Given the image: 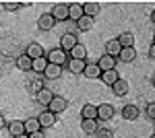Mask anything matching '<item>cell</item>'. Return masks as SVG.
<instances>
[{"label": "cell", "mask_w": 155, "mask_h": 138, "mask_svg": "<svg viewBox=\"0 0 155 138\" xmlns=\"http://www.w3.org/2000/svg\"><path fill=\"white\" fill-rule=\"evenodd\" d=\"M46 60H48V64L64 66V62H68V54H66V52H62L60 47H54V50H50V52H48Z\"/></svg>", "instance_id": "6da1fadb"}, {"label": "cell", "mask_w": 155, "mask_h": 138, "mask_svg": "<svg viewBox=\"0 0 155 138\" xmlns=\"http://www.w3.org/2000/svg\"><path fill=\"white\" fill-rule=\"evenodd\" d=\"M50 14H52V19H54V21H60V23H62V21H66V19H68V4H64V2L54 4Z\"/></svg>", "instance_id": "7a4b0ae2"}, {"label": "cell", "mask_w": 155, "mask_h": 138, "mask_svg": "<svg viewBox=\"0 0 155 138\" xmlns=\"http://www.w3.org/2000/svg\"><path fill=\"white\" fill-rule=\"evenodd\" d=\"M112 117H114V105L112 103L97 105V122H110Z\"/></svg>", "instance_id": "3957f363"}, {"label": "cell", "mask_w": 155, "mask_h": 138, "mask_svg": "<svg viewBox=\"0 0 155 138\" xmlns=\"http://www.w3.org/2000/svg\"><path fill=\"white\" fill-rule=\"evenodd\" d=\"M66 99L64 97H60V95H54V99L48 103V111H52L54 115H58V114H62L64 109H66Z\"/></svg>", "instance_id": "277c9868"}, {"label": "cell", "mask_w": 155, "mask_h": 138, "mask_svg": "<svg viewBox=\"0 0 155 138\" xmlns=\"http://www.w3.org/2000/svg\"><path fill=\"white\" fill-rule=\"evenodd\" d=\"M77 43H79V39H77V35H74V33H64L62 37H60V50L66 52V54H68Z\"/></svg>", "instance_id": "5b68a950"}, {"label": "cell", "mask_w": 155, "mask_h": 138, "mask_svg": "<svg viewBox=\"0 0 155 138\" xmlns=\"http://www.w3.org/2000/svg\"><path fill=\"white\" fill-rule=\"evenodd\" d=\"M122 117H124L126 122H134V120L141 117V109H139L137 105H132V103L124 105V107H122Z\"/></svg>", "instance_id": "8992f818"}, {"label": "cell", "mask_w": 155, "mask_h": 138, "mask_svg": "<svg viewBox=\"0 0 155 138\" xmlns=\"http://www.w3.org/2000/svg\"><path fill=\"white\" fill-rule=\"evenodd\" d=\"M116 62H118L116 58L106 56V54H104V56L99 58V60H97L95 64H97V68L101 70V72H107V70H116Z\"/></svg>", "instance_id": "52a82bcc"}, {"label": "cell", "mask_w": 155, "mask_h": 138, "mask_svg": "<svg viewBox=\"0 0 155 138\" xmlns=\"http://www.w3.org/2000/svg\"><path fill=\"white\" fill-rule=\"evenodd\" d=\"M6 130H8V136H11V138L25 134V126H23L21 120H11V122L6 124Z\"/></svg>", "instance_id": "ba28073f"}, {"label": "cell", "mask_w": 155, "mask_h": 138, "mask_svg": "<svg viewBox=\"0 0 155 138\" xmlns=\"http://www.w3.org/2000/svg\"><path fill=\"white\" fill-rule=\"evenodd\" d=\"M52 99H54V93H52V89H48V87H44L41 91L35 93V101L39 105H46V107H48V103Z\"/></svg>", "instance_id": "9c48e42d"}, {"label": "cell", "mask_w": 155, "mask_h": 138, "mask_svg": "<svg viewBox=\"0 0 155 138\" xmlns=\"http://www.w3.org/2000/svg\"><path fill=\"white\" fill-rule=\"evenodd\" d=\"M54 23H56V21L52 19V14H50V12H44V14L37 19V29H39V31H50V29L54 27Z\"/></svg>", "instance_id": "30bf717a"}, {"label": "cell", "mask_w": 155, "mask_h": 138, "mask_svg": "<svg viewBox=\"0 0 155 138\" xmlns=\"http://www.w3.org/2000/svg\"><path fill=\"white\" fill-rule=\"evenodd\" d=\"M37 122H39V126H41V128H50V126L56 124V115L46 109V111H41V114L37 115Z\"/></svg>", "instance_id": "8fae6325"}, {"label": "cell", "mask_w": 155, "mask_h": 138, "mask_svg": "<svg viewBox=\"0 0 155 138\" xmlns=\"http://www.w3.org/2000/svg\"><path fill=\"white\" fill-rule=\"evenodd\" d=\"M116 41L120 43V47H134V33L132 31H122L116 37Z\"/></svg>", "instance_id": "7c38bea8"}, {"label": "cell", "mask_w": 155, "mask_h": 138, "mask_svg": "<svg viewBox=\"0 0 155 138\" xmlns=\"http://www.w3.org/2000/svg\"><path fill=\"white\" fill-rule=\"evenodd\" d=\"M118 60H122L124 64H132L137 60V50L134 47H122L118 54Z\"/></svg>", "instance_id": "4fadbf2b"}, {"label": "cell", "mask_w": 155, "mask_h": 138, "mask_svg": "<svg viewBox=\"0 0 155 138\" xmlns=\"http://www.w3.org/2000/svg\"><path fill=\"white\" fill-rule=\"evenodd\" d=\"M101 11V4L99 2H83V14L85 17H91V19H95L97 14Z\"/></svg>", "instance_id": "5bb4252c"}, {"label": "cell", "mask_w": 155, "mask_h": 138, "mask_svg": "<svg viewBox=\"0 0 155 138\" xmlns=\"http://www.w3.org/2000/svg\"><path fill=\"white\" fill-rule=\"evenodd\" d=\"M44 76H46L48 81H58L60 76H62V66L48 64V66H46V70H44Z\"/></svg>", "instance_id": "9a60e30c"}, {"label": "cell", "mask_w": 155, "mask_h": 138, "mask_svg": "<svg viewBox=\"0 0 155 138\" xmlns=\"http://www.w3.org/2000/svg\"><path fill=\"white\" fill-rule=\"evenodd\" d=\"M25 54L31 58V60L44 58V47H41V43H37V41H31V43L27 46V52H25Z\"/></svg>", "instance_id": "2e32d148"}, {"label": "cell", "mask_w": 155, "mask_h": 138, "mask_svg": "<svg viewBox=\"0 0 155 138\" xmlns=\"http://www.w3.org/2000/svg\"><path fill=\"white\" fill-rule=\"evenodd\" d=\"M81 130H83L87 136H93L97 130H99V122L97 120H83L81 122Z\"/></svg>", "instance_id": "e0dca14e"}, {"label": "cell", "mask_w": 155, "mask_h": 138, "mask_svg": "<svg viewBox=\"0 0 155 138\" xmlns=\"http://www.w3.org/2000/svg\"><path fill=\"white\" fill-rule=\"evenodd\" d=\"M83 76H85V79H91V81H95V79H99V76H101V70L97 68V64L89 62V64H85Z\"/></svg>", "instance_id": "ac0fdd59"}, {"label": "cell", "mask_w": 155, "mask_h": 138, "mask_svg": "<svg viewBox=\"0 0 155 138\" xmlns=\"http://www.w3.org/2000/svg\"><path fill=\"white\" fill-rule=\"evenodd\" d=\"M68 58H71V60H87V47H85L83 43H77V46L68 52Z\"/></svg>", "instance_id": "d6986e66"}, {"label": "cell", "mask_w": 155, "mask_h": 138, "mask_svg": "<svg viewBox=\"0 0 155 138\" xmlns=\"http://www.w3.org/2000/svg\"><path fill=\"white\" fill-rule=\"evenodd\" d=\"M81 117H83V120H97V105L85 103L83 107H81Z\"/></svg>", "instance_id": "ffe728a7"}, {"label": "cell", "mask_w": 155, "mask_h": 138, "mask_svg": "<svg viewBox=\"0 0 155 138\" xmlns=\"http://www.w3.org/2000/svg\"><path fill=\"white\" fill-rule=\"evenodd\" d=\"M128 89H130V87H128V82L124 81V79H118V81L112 85V91H114L116 97H124V95L128 93Z\"/></svg>", "instance_id": "44dd1931"}, {"label": "cell", "mask_w": 155, "mask_h": 138, "mask_svg": "<svg viewBox=\"0 0 155 138\" xmlns=\"http://www.w3.org/2000/svg\"><path fill=\"white\" fill-rule=\"evenodd\" d=\"M81 17H83V4H81V2H72V4H68V19L79 21Z\"/></svg>", "instance_id": "7402d4cb"}, {"label": "cell", "mask_w": 155, "mask_h": 138, "mask_svg": "<svg viewBox=\"0 0 155 138\" xmlns=\"http://www.w3.org/2000/svg\"><path fill=\"white\" fill-rule=\"evenodd\" d=\"M118 79H120L118 70H107V72H101V76H99V81L104 82V85H107V87H112Z\"/></svg>", "instance_id": "603a6c76"}, {"label": "cell", "mask_w": 155, "mask_h": 138, "mask_svg": "<svg viewBox=\"0 0 155 138\" xmlns=\"http://www.w3.org/2000/svg\"><path fill=\"white\" fill-rule=\"evenodd\" d=\"M25 126V134L29 136V134H33V132H39L41 130V126H39V122H37V117H27L23 122Z\"/></svg>", "instance_id": "cb8c5ba5"}, {"label": "cell", "mask_w": 155, "mask_h": 138, "mask_svg": "<svg viewBox=\"0 0 155 138\" xmlns=\"http://www.w3.org/2000/svg\"><path fill=\"white\" fill-rule=\"evenodd\" d=\"M120 43L116 41V39H110V41H106V56H112L118 60V54H120Z\"/></svg>", "instance_id": "d4e9b609"}, {"label": "cell", "mask_w": 155, "mask_h": 138, "mask_svg": "<svg viewBox=\"0 0 155 138\" xmlns=\"http://www.w3.org/2000/svg\"><path fill=\"white\" fill-rule=\"evenodd\" d=\"M85 60H71L68 58V70H71L72 74H83V70H85Z\"/></svg>", "instance_id": "484cf974"}, {"label": "cell", "mask_w": 155, "mask_h": 138, "mask_svg": "<svg viewBox=\"0 0 155 138\" xmlns=\"http://www.w3.org/2000/svg\"><path fill=\"white\" fill-rule=\"evenodd\" d=\"M93 23H95V19L83 14V17L77 21V27H79V31H91V29H93Z\"/></svg>", "instance_id": "4316f807"}, {"label": "cell", "mask_w": 155, "mask_h": 138, "mask_svg": "<svg viewBox=\"0 0 155 138\" xmlns=\"http://www.w3.org/2000/svg\"><path fill=\"white\" fill-rule=\"evenodd\" d=\"M17 68L23 70V72H29L31 70V58L27 56V54H21V56L17 58Z\"/></svg>", "instance_id": "83f0119b"}, {"label": "cell", "mask_w": 155, "mask_h": 138, "mask_svg": "<svg viewBox=\"0 0 155 138\" xmlns=\"http://www.w3.org/2000/svg\"><path fill=\"white\" fill-rule=\"evenodd\" d=\"M48 66V60L46 58H37V60H31V70L37 72V74H44V70Z\"/></svg>", "instance_id": "f1b7e54d"}, {"label": "cell", "mask_w": 155, "mask_h": 138, "mask_svg": "<svg viewBox=\"0 0 155 138\" xmlns=\"http://www.w3.org/2000/svg\"><path fill=\"white\" fill-rule=\"evenodd\" d=\"M41 89H44V81H41V79H33V81L29 82V93L35 95V93L41 91Z\"/></svg>", "instance_id": "f546056e"}, {"label": "cell", "mask_w": 155, "mask_h": 138, "mask_svg": "<svg viewBox=\"0 0 155 138\" xmlns=\"http://www.w3.org/2000/svg\"><path fill=\"white\" fill-rule=\"evenodd\" d=\"M2 8L8 12H15L19 8H23V2H2Z\"/></svg>", "instance_id": "4dcf8cb0"}, {"label": "cell", "mask_w": 155, "mask_h": 138, "mask_svg": "<svg viewBox=\"0 0 155 138\" xmlns=\"http://www.w3.org/2000/svg\"><path fill=\"white\" fill-rule=\"evenodd\" d=\"M95 138H114V132L110 128H99L95 132Z\"/></svg>", "instance_id": "1f68e13d"}, {"label": "cell", "mask_w": 155, "mask_h": 138, "mask_svg": "<svg viewBox=\"0 0 155 138\" xmlns=\"http://www.w3.org/2000/svg\"><path fill=\"white\" fill-rule=\"evenodd\" d=\"M145 114H147V117H149V120H155V103H147Z\"/></svg>", "instance_id": "d6a6232c"}, {"label": "cell", "mask_w": 155, "mask_h": 138, "mask_svg": "<svg viewBox=\"0 0 155 138\" xmlns=\"http://www.w3.org/2000/svg\"><path fill=\"white\" fill-rule=\"evenodd\" d=\"M29 138H46V134H44V130H39V132H33V134H29Z\"/></svg>", "instance_id": "836d02e7"}, {"label": "cell", "mask_w": 155, "mask_h": 138, "mask_svg": "<svg viewBox=\"0 0 155 138\" xmlns=\"http://www.w3.org/2000/svg\"><path fill=\"white\" fill-rule=\"evenodd\" d=\"M147 56H149V60H155V46L153 43L149 46V54H147Z\"/></svg>", "instance_id": "e575fe53"}, {"label": "cell", "mask_w": 155, "mask_h": 138, "mask_svg": "<svg viewBox=\"0 0 155 138\" xmlns=\"http://www.w3.org/2000/svg\"><path fill=\"white\" fill-rule=\"evenodd\" d=\"M2 128H6V120H4V117L0 115V130H2Z\"/></svg>", "instance_id": "d590c367"}, {"label": "cell", "mask_w": 155, "mask_h": 138, "mask_svg": "<svg viewBox=\"0 0 155 138\" xmlns=\"http://www.w3.org/2000/svg\"><path fill=\"white\" fill-rule=\"evenodd\" d=\"M15 138H29L27 134H21V136H15Z\"/></svg>", "instance_id": "8d00e7d4"}, {"label": "cell", "mask_w": 155, "mask_h": 138, "mask_svg": "<svg viewBox=\"0 0 155 138\" xmlns=\"http://www.w3.org/2000/svg\"><path fill=\"white\" fill-rule=\"evenodd\" d=\"M149 138H155V136H153V134H151V136H149Z\"/></svg>", "instance_id": "74e56055"}]
</instances>
